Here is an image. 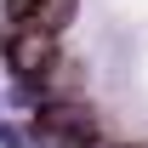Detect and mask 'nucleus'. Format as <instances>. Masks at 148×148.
Instances as JSON below:
<instances>
[{
  "instance_id": "1",
  "label": "nucleus",
  "mask_w": 148,
  "mask_h": 148,
  "mask_svg": "<svg viewBox=\"0 0 148 148\" xmlns=\"http://www.w3.org/2000/svg\"><path fill=\"white\" fill-rule=\"evenodd\" d=\"M34 131L46 137V148H91L97 120H91V108H86V103L63 97V103H46V108L34 114Z\"/></svg>"
},
{
  "instance_id": "2",
  "label": "nucleus",
  "mask_w": 148,
  "mask_h": 148,
  "mask_svg": "<svg viewBox=\"0 0 148 148\" xmlns=\"http://www.w3.org/2000/svg\"><path fill=\"white\" fill-rule=\"evenodd\" d=\"M6 63H12L17 74H29V80L46 74L57 63V34L51 29H34V23H17V34H12V46H6Z\"/></svg>"
},
{
  "instance_id": "3",
  "label": "nucleus",
  "mask_w": 148,
  "mask_h": 148,
  "mask_svg": "<svg viewBox=\"0 0 148 148\" xmlns=\"http://www.w3.org/2000/svg\"><path fill=\"white\" fill-rule=\"evenodd\" d=\"M69 17H74V0H40L29 23H34V29H51V34H57V29H69Z\"/></svg>"
},
{
  "instance_id": "4",
  "label": "nucleus",
  "mask_w": 148,
  "mask_h": 148,
  "mask_svg": "<svg viewBox=\"0 0 148 148\" xmlns=\"http://www.w3.org/2000/svg\"><path fill=\"white\" fill-rule=\"evenodd\" d=\"M34 6H40V0H6V12H12V23H29V17H34Z\"/></svg>"
}]
</instances>
